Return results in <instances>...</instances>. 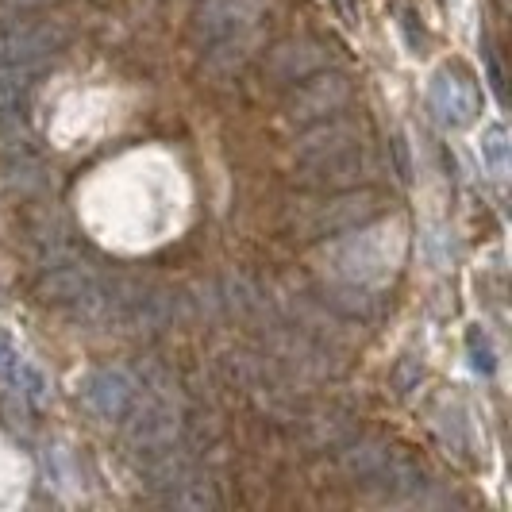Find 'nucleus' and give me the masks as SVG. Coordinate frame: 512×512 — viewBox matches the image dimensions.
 <instances>
[{"instance_id": "obj_16", "label": "nucleus", "mask_w": 512, "mask_h": 512, "mask_svg": "<svg viewBox=\"0 0 512 512\" xmlns=\"http://www.w3.org/2000/svg\"><path fill=\"white\" fill-rule=\"evenodd\" d=\"M4 4H12V8H39L43 0H4Z\"/></svg>"}, {"instance_id": "obj_3", "label": "nucleus", "mask_w": 512, "mask_h": 512, "mask_svg": "<svg viewBox=\"0 0 512 512\" xmlns=\"http://www.w3.org/2000/svg\"><path fill=\"white\" fill-rule=\"evenodd\" d=\"M378 212H382V197L374 189L359 185V189H335L324 201L297 208L289 224H293V235L305 239V243H328L343 231L370 224Z\"/></svg>"}, {"instance_id": "obj_9", "label": "nucleus", "mask_w": 512, "mask_h": 512, "mask_svg": "<svg viewBox=\"0 0 512 512\" xmlns=\"http://www.w3.org/2000/svg\"><path fill=\"white\" fill-rule=\"evenodd\" d=\"M297 185L316 189V193H335V189H359L378 178V158L370 151V143L351 147V151L328 154L316 162H297Z\"/></svg>"}, {"instance_id": "obj_4", "label": "nucleus", "mask_w": 512, "mask_h": 512, "mask_svg": "<svg viewBox=\"0 0 512 512\" xmlns=\"http://www.w3.org/2000/svg\"><path fill=\"white\" fill-rule=\"evenodd\" d=\"M70 47V27L58 20H12L0 27V70L39 74Z\"/></svg>"}, {"instance_id": "obj_7", "label": "nucleus", "mask_w": 512, "mask_h": 512, "mask_svg": "<svg viewBox=\"0 0 512 512\" xmlns=\"http://www.w3.org/2000/svg\"><path fill=\"white\" fill-rule=\"evenodd\" d=\"M351 101H355V81L332 70V66H324V70H316V74L289 85L285 116L297 120V124H316V120L339 116L343 108H351Z\"/></svg>"}, {"instance_id": "obj_6", "label": "nucleus", "mask_w": 512, "mask_h": 512, "mask_svg": "<svg viewBox=\"0 0 512 512\" xmlns=\"http://www.w3.org/2000/svg\"><path fill=\"white\" fill-rule=\"evenodd\" d=\"M339 466L366 489H378L385 497H409L424 489V470H416L405 455L389 451L382 443H359L351 451H343Z\"/></svg>"}, {"instance_id": "obj_2", "label": "nucleus", "mask_w": 512, "mask_h": 512, "mask_svg": "<svg viewBox=\"0 0 512 512\" xmlns=\"http://www.w3.org/2000/svg\"><path fill=\"white\" fill-rule=\"evenodd\" d=\"M405 258V224H362L355 231H343L328 239L324 247V262L335 274V282H355L374 285L385 282Z\"/></svg>"}, {"instance_id": "obj_15", "label": "nucleus", "mask_w": 512, "mask_h": 512, "mask_svg": "<svg viewBox=\"0 0 512 512\" xmlns=\"http://www.w3.org/2000/svg\"><path fill=\"white\" fill-rule=\"evenodd\" d=\"M466 351H470V366L478 370V374H493V347H489V335L482 328H470L466 332Z\"/></svg>"}, {"instance_id": "obj_10", "label": "nucleus", "mask_w": 512, "mask_h": 512, "mask_svg": "<svg viewBox=\"0 0 512 512\" xmlns=\"http://www.w3.org/2000/svg\"><path fill=\"white\" fill-rule=\"evenodd\" d=\"M143 385L124 366H97L81 378V401L104 424H124V416L135 409Z\"/></svg>"}, {"instance_id": "obj_12", "label": "nucleus", "mask_w": 512, "mask_h": 512, "mask_svg": "<svg viewBox=\"0 0 512 512\" xmlns=\"http://www.w3.org/2000/svg\"><path fill=\"white\" fill-rule=\"evenodd\" d=\"M324 66H332V47L320 43V39H285V43H278V47L270 51V58H266L270 77L282 81V85H293V81L316 74V70H324Z\"/></svg>"}, {"instance_id": "obj_8", "label": "nucleus", "mask_w": 512, "mask_h": 512, "mask_svg": "<svg viewBox=\"0 0 512 512\" xmlns=\"http://www.w3.org/2000/svg\"><path fill=\"white\" fill-rule=\"evenodd\" d=\"M428 108L443 128L462 131L482 116V89L478 77L462 62H443L428 81Z\"/></svg>"}, {"instance_id": "obj_11", "label": "nucleus", "mask_w": 512, "mask_h": 512, "mask_svg": "<svg viewBox=\"0 0 512 512\" xmlns=\"http://www.w3.org/2000/svg\"><path fill=\"white\" fill-rule=\"evenodd\" d=\"M370 143V128L355 120V116H328V120H316L305 135H297L293 143V162H316V158H328V154L351 151Z\"/></svg>"}, {"instance_id": "obj_1", "label": "nucleus", "mask_w": 512, "mask_h": 512, "mask_svg": "<svg viewBox=\"0 0 512 512\" xmlns=\"http://www.w3.org/2000/svg\"><path fill=\"white\" fill-rule=\"evenodd\" d=\"M266 16H270V0H201L193 8L189 35L208 54L212 70L239 74L262 43Z\"/></svg>"}, {"instance_id": "obj_5", "label": "nucleus", "mask_w": 512, "mask_h": 512, "mask_svg": "<svg viewBox=\"0 0 512 512\" xmlns=\"http://www.w3.org/2000/svg\"><path fill=\"white\" fill-rule=\"evenodd\" d=\"M124 439L135 455H154V451H166V447H178L181 439V409L174 401V393L166 385H154L135 401V409L124 416Z\"/></svg>"}, {"instance_id": "obj_13", "label": "nucleus", "mask_w": 512, "mask_h": 512, "mask_svg": "<svg viewBox=\"0 0 512 512\" xmlns=\"http://www.w3.org/2000/svg\"><path fill=\"white\" fill-rule=\"evenodd\" d=\"M0 385H8L12 393H20V397L31 401V405L47 401V389H51L47 378H43V370L31 366L8 335H0Z\"/></svg>"}, {"instance_id": "obj_14", "label": "nucleus", "mask_w": 512, "mask_h": 512, "mask_svg": "<svg viewBox=\"0 0 512 512\" xmlns=\"http://www.w3.org/2000/svg\"><path fill=\"white\" fill-rule=\"evenodd\" d=\"M478 154H482V162H486V170L493 178H505L512 166V143H509V131L501 128V124H489L482 131V143H478Z\"/></svg>"}]
</instances>
